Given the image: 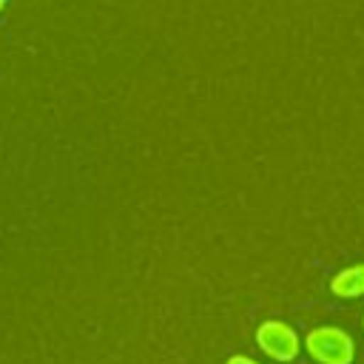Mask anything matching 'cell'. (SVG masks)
Returning <instances> with one entry per match:
<instances>
[{
  "label": "cell",
  "mask_w": 364,
  "mask_h": 364,
  "mask_svg": "<svg viewBox=\"0 0 364 364\" xmlns=\"http://www.w3.org/2000/svg\"><path fill=\"white\" fill-rule=\"evenodd\" d=\"M228 364H259L256 358H250V355H230L228 358Z\"/></svg>",
  "instance_id": "cell-4"
},
{
  "label": "cell",
  "mask_w": 364,
  "mask_h": 364,
  "mask_svg": "<svg viewBox=\"0 0 364 364\" xmlns=\"http://www.w3.org/2000/svg\"><path fill=\"white\" fill-rule=\"evenodd\" d=\"M330 293L338 296V299H358V296H364V262L338 270L330 279Z\"/></svg>",
  "instance_id": "cell-3"
},
{
  "label": "cell",
  "mask_w": 364,
  "mask_h": 364,
  "mask_svg": "<svg viewBox=\"0 0 364 364\" xmlns=\"http://www.w3.org/2000/svg\"><path fill=\"white\" fill-rule=\"evenodd\" d=\"M304 350L318 364H353V358H355L353 336L344 333L341 327H333V324L313 327L304 336Z\"/></svg>",
  "instance_id": "cell-1"
},
{
  "label": "cell",
  "mask_w": 364,
  "mask_h": 364,
  "mask_svg": "<svg viewBox=\"0 0 364 364\" xmlns=\"http://www.w3.org/2000/svg\"><path fill=\"white\" fill-rule=\"evenodd\" d=\"M3 6H6V0H0V11H3Z\"/></svg>",
  "instance_id": "cell-5"
},
{
  "label": "cell",
  "mask_w": 364,
  "mask_h": 364,
  "mask_svg": "<svg viewBox=\"0 0 364 364\" xmlns=\"http://www.w3.org/2000/svg\"><path fill=\"white\" fill-rule=\"evenodd\" d=\"M256 344L264 355H270L273 361H293L299 353H301V338L299 333L287 324V321H276V318H267L259 324L256 330Z\"/></svg>",
  "instance_id": "cell-2"
}]
</instances>
